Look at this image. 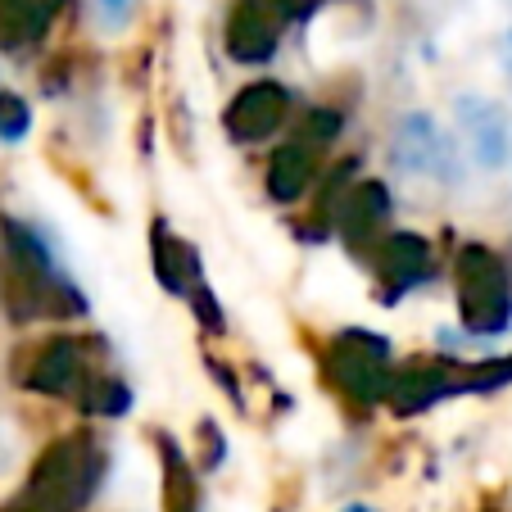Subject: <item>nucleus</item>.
<instances>
[{
	"instance_id": "nucleus-1",
	"label": "nucleus",
	"mask_w": 512,
	"mask_h": 512,
	"mask_svg": "<svg viewBox=\"0 0 512 512\" xmlns=\"http://www.w3.org/2000/svg\"><path fill=\"white\" fill-rule=\"evenodd\" d=\"M395 164L413 177H431V182L458 186L463 182V159H458V145L445 127L426 114H413L399 123L395 132Z\"/></svg>"
},
{
	"instance_id": "nucleus-3",
	"label": "nucleus",
	"mask_w": 512,
	"mask_h": 512,
	"mask_svg": "<svg viewBox=\"0 0 512 512\" xmlns=\"http://www.w3.org/2000/svg\"><path fill=\"white\" fill-rule=\"evenodd\" d=\"M105 5V14H123L127 10V0H100Z\"/></svg>"
},
{
	"instance_id": "nucleus-4",
	"label": "nucleus",
	"mask_w": 512,
	"mask_h": 512,
	"mask_svg": "<svg viewBox=\"0 0 512 512\" xmlns=\"http://www.w3.org/2000/svg\"><path fill=\"white\" fill-rule=\"evenodd\" d=\"M508 155H512V150H508Z\"/></svg>"
},
{
	"instance_id": "nucleus-2",
	"label": "nucleus",
	"mask_w": 512,
	"mask_h": 512,
	"mask_svg": "<svg viewBox=\"0 0 512 512\" xmlns=\"http://www.w3.org/2000/svg\"><path fill=\"white\" fill-rule=\"evenodd\" d=\"M454 109H458V127H463V141L472 150V159L485 168H499L512 150L508 118L499 114V105H490L485 96H458Z\"/></svg>"
}]
</instances>
